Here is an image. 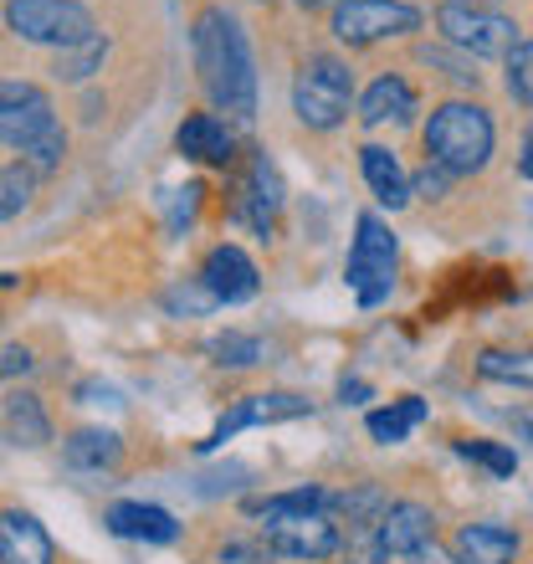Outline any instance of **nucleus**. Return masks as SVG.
Masks as SVG:
<instances>
[{
  "mask_svg": "<svg viewBox=\"0 0 533 564\" xmlns=\"http://www.w3.org/2000/svg\"><path fill=\"white\" fill-rule=\"evenodd\" d=\"M374 539H380L385 560H411L436 544V513L426 503H390L374 523Z\"/></svg>",
  "mask_w": 533,
  "mask_h": 564,
  "instance_id": "nucleus-13",
  "label": "nucleus"
},
{
  "mask_svg": "<svg viewBox=\"0 0 533 564\" xmlns=\"http://www.w3.org/2000/svg\"><path fill=\"white\" fill-rule=\"evenodd\" d=\"M477 375H482V380H498V386H529L533 390V349H519V355H508V349H482V355H477Z\"/></svg>",
  "mask_w": 533,
  "mask_h": 564,
  "instance_id": "nucleus-23",
  "label": "nucleus"
},
{
  "mask_svg": "<svg viewBox=\"0 0 533 564\" xmlns=\"http://www.w3.org/2000/svg\"><path fill=\"white\" fill-rule=\"evenodd\" d=\"M303 11H318V6H334V0H297Z\"/></svg>",
  "mask_w": 533,
  "mask_h": 564,
  "instance_id": "nucleus-38",
  "label": "nucleus"
},
{
  "mask_svg": "<svg viewBox=\"0 0 533 564\" xmlns=\"http://www.w3.org/2000/svg\"><path fill=\"white\" fill-rule=\"evenodd\" d=\"M328 31L344 46H374V42H390V36L421 31V11L411 0H339Z\"/></svg>",
  "mask_w": 533,
  "mask_h": 564,
  "instance_id": "nucleus-8",
  "label": "nucleus"
},
{
  "mask_svg": "<svg viewBox=\"0 0 533 564\" xmlns=\"http://www.w3.org/2000/svg\"><path fill=\"white\" fill-rule=\"evenodd\" d=\"M513 426H519V436H529V442H533V411H519V416H513Z\"/></svg>",
  "mask_w": 533,
  "mask_h": 564,
  "instance_id": "nucleus-36",
  "label": "nucleus"
},
{
  "mask_svg": "<svg viewBox=\"0 0 533 564\" xmlns=\"http://www.w3.org/2000/svg\"><path fill=\"white\" fill-rule=\"evenodd\" d=\"M395 231H390L374 210H365L355 221V247H349V262H344V278L355 288L359 308H380L395 288Z\"/></svg>",
  "mask_w": 533,
  "mask_h": 564,
  "instance_id": "nucleus-6",
  "label": "nucleus"
},
{
  "mask_svg": "<svg viewBox=\"0 0 533 564\" xmlns=\"http://www.w3.org/2000/svg\"><path fill=\"white\" fill-rule=\"evenodd\" d=\"M308 411H313V401H308V395H293V390H262V395H241V401L231 405L221 421H216V431H210L200 446L210 452V446H221L226 436H237V431H247V426L297 421V416H308Z\"/></svg>",
  "mask_w": 533,
  "mask_h": 564,
  "instance_id": "nucleus-11",
  "label": "nucleus"
},
{
  "mask_svg": "<svg viewBox=\"0 0 533 564\" xmlns=\"http://www.w3.org/2000/svg\"><path fill=\"white\" fill-rule=\"evenodd\" d=\"M415 564H452V560H442V554H436V544H431V550H421V554H411Z\"/></svg>",
  "mask_w": 533,
  "mask_h": 564,
  "instance_id": "nucleus-37",
  "label": "nucleus"
},
{
  "mask_svg": "<svg viewBox=\"0 0 533 564\" xmlns=\"http://www.w3.org/2000/svg\"><path fill=\"white\" fill-rule=\"evenodd\" d=\"M175 149L195 164H231L237 134H231V123L216 119V113H191V119L175 129Z\"/></svg>",
  "mask_w": 533,
  "mask_h": 564,
  "instance_id": "nucleus-15",
  "label": "nucleus"
},
{
  "mask_svg": "<svg viewBox=\"0 0 533 564\" xmlns=\"http://www.w3.org/2000/svg\"><path fill=\"white\" fill-rule=\"evenodd\" d=\"M262 544L278 560H328V554H339L344 534L339 523H334V513H324V508H313V513H272V519H262Z\"/></svg>",
  "mask_w": 533,
  "mask_h": 564,
  "instance_id": "nucleus-9",
  "label": "nucleus"
},
{
  "mask_svg": "<svg viewBox=\"0 0 533 564\" xmlns=\"http://www.w3.org/2000/svg\"><path fill=\"white\" fill-rule=\"evenodd\" d=\"M195 46V73H200V88L226 119L252 123L257 119V62H252V42H247V26L226 6H210V11L195 15L191 31Z\"/></svg>",
  "mask_w": 533,
  "mask_h": 564,
  "instance_id": "nucleus-1",
  "label": "nucleus"
},
{
  "mask_svg": "<svg viewBox=\"0 0 533 564\" xmlns=\"http://www.w3.org/2000/svg\"><path fill=\"white\" fill-rule=\"evenodd\" d=\"M104 523H108V534L133 539V544H175V534H180L175 513L160 503H113L104 513Z\"/></svg>",
  "mask_w": 533,
  "mask_h": 564,
  "instance_id": "nucleus-16",
  "label": "nucleus"
},
{
  "mask_svg": "<svg viewBox=\"0 0 533 564\" xmlns=\"http://www.w3.org/2000/svg\"><path fill=\"white\" fill-rule=\"evenodd\" d=\"M0 431H6L15 446H46L52 442V421H46L42 395L11 390V395L0 401Z\"/></svg>",
  "mask_w": 533,
  "mask_h": 564,
  "instance_id": "nucleus-19",
  "label": "nucleus"
},
{
  "mask_svg": "<svg viewBox=\"0 0 533 564\" xmlns=\"http://www.w3.org/2000/svg\"><path fill=\"white\" fill-rule=\"evenodd\" d=\"M359 170H365V180H370V191H374V200H380V206L400 210L405 200H411V180H405V170H400L395 149L365 144V149H359Z\"/></svg>",
  "mask_w": 533,
  "mask_h": 564,
  "instance_id": "nucleus-20",
  "label": "nucleus"
},
{
  "mask_svg": "<svg viewBox=\"0 0 533 564\" xmlns=\"http://www.w3.org/2000/svg\"><path fill=\"white\" fill-rule=\"evenodd\" d=\"M457 452L467 462H477V467H488L492 477H513L519 473V457H513V446L503 442H482V436H467V442H457Z\"/></svg>",
  "mask_w": 533,
  "mask_h": 564,
  "instance_id": "nucleus-27",
  "label": "nucleus"
},
{
  "mask_svg": "<svg viewBox=\"0 0 533 564\" xmlns=\"http://www.w3.org/2000/svg\"><path fill=\"white\" fill-rule=\"evenodd\" d=\"M278 210H282V180H278V170H272V160H266V154H252L231 216H237V221H247L257 237L266 241L272 231H278Z\"/></svg>",
  "mask_w": 533,
  "mask_h": 564,
  "instance_id": "nucleus-12",
  "label": "nucleus"
},
{
  "mask_svg": "<svg viewBox=\"0 0 533 564\" xmlns=\"http://www.w3.org/2000/svg\"><path fill=\"white\" fill-rule=\"evenodd\" d=\"M119 457H123V442H119V431H108V426H83V431H73V436L62 442V462L77 467V473H104V467H119Z\"/></svg>",
  "mask_w": 533,
  "mask_h": 564,
  "instance_id": "nucleus-21",
  "label": "nucleus"
},
{
  "mask_svg": "<svg viewBox=\"0 0 533 564\" xmlns=\"http://www.w3.org/2000/svg\"><path fill=\"white\" fill-rule=\"evenodd\" d=\"M104 52H108L104 36H93V42L73 46V52H62V57H57V77H67V83H83V77H93L98 67H104Z\"/></svg>",
  "mask_w": 533,
  "mask_h": 564,
  "instance_id": "nucleus-28",
  "label": "nucleus"
},
{
  "mask_svg": "<svg viewBox=\"0 0 533 564\" xmlns=\"http://www.w3.org/2000/svg\"><path fill=\"white\" fill-rule=\"evenodd\" d=\"M349 98H355V73H349V62L344 57L318 52V57H308L303 67H297V77H293L297 123H308V129L328 134V129H339V123L349 119Z\"/></svg>",
  "mask_w": 533,
  "mask_h": 564,
  "instance_id": "nucleus-4",
  "label": "nucleus"
},
{
  "mask_svg": "<svg viewBox=\"0 0 533 564\" xmlns=\"http://www.w3.org/2000/svg\"><path fill=\"white\" fill-rule=\"evenodd\" d=\"M446 185H452V175H446L442 164H431V160H426V164H421V175L411 180V195H426V200H436V195H442Z\"/></svg>",
  "mask_w": 533,
  "mask_h": 564,
  "instance_id": "nucleus-31",
  "label": "nucleus"
},
{
  "mask_svg": "<svg viewBox=\"0 0 533 564\" xmlns=\"http://www.w3.org/2000/svg\"><path fill=\"white\" fill-rule=\"evenodd\" d=\"M492 139H498V129H492L488 108L482 104H442L431 108L426 129H421V144H426V160L442 164L446 175H477L482 164L492 160Z\"/></svg>",
  "mask_w": 533,
  "mask_h": 564,
  "instance_id": "nucleus-3",
  "label": "nucleus"
},
{
  "mask_svg": "<svg viewBox=\"0 0 533 564\" xmlns=\"http://www.w3.org/2000/svg\"><path fill=\"white\" fill-rule=\"evenodd\" d=\"M200 288L210 293V303H252L257 288H262V272H257V262L241 247H231V241H221V247H210L206 262H200Z\"/></svg>",
  "mask_w": 533,
  "mask_h": 564,
  "instance_id": "nucleus-10",
  "label": "nucleus"
},
{
  "mask_svg": "<svg viewBox=\"0 0 533 564\" xmlns=\"http://www.w3.org/2000/svg\"><path fill=\"white\" fill-rule=\"evenodd\" d=\"M6 26H11L21 42L57 46V52H73V46L98 36L93 11L83 0H6Z\"/></svg>",
  "mask_w": 533,
  "mask_h": 564,
  "instance_id": "nucleus-5",
  "label": "nucleus"
},
{
  "mask_svg": "<svg viewBox=\"0 0 533 564\" xmlns=\"http://www.w3.org/2000/svg\"><path fill=\"white\" fill-rule=\"evenodd\" d=\"M272 560H278V554L266 550L262 539H231L221 550V564H272Z\"/></svg>",
  "mask_w": 533,
  "mask_h": 564,
  "instance_id": "nucleus-30",
  "label": "nucleus"
},
{
  "mask_svg": "<svg viewBox=\"0 0 533 564\" xmlns=\"http://www.w3.org/2000/svg\"><path fill=\"white\" fill-rule=\"evenodd\" d=\"M365 395H370V386H365V380H344V386H339V401H365Z\"/></svg>",
  "mask_w": 533,
  "mask_h": 564,
  "instance_id": "nucleus-34",
  "label": "nucleus"
},
{
  "mask_svg": "<svg viewBox=\"0 0 533 564\" xmlns=\"http://www.w3.org/2000/svg\"><path fill=\"white\" fill-rule=\"evenodd\" d=\"M36 370V359H31V349H21V344H11V349H0V380H11V375H31Z\"/></svg>",
  "mask_w": 533,
  "mask_h": 564,
  "instance_id": "nucleus-33",
  "label": "nucleus"
},
{
  "mask_svg": "<svg viewBox=\"0 0 533 564\" xmlns=\"http://www.w3.org/2000/svg\"><path fill=\"white\" fill-rule=\"evenodd\" d=\"M519 175H523V180H533V139L523 144V154H519Z\"/></svg>",
  "mask_w": 533,
  "mask_h": 564,
  "instance_id": "nucleus-35",
  "label": "nucleus"
},
{
  "mask_svg": "<svg viewBox=\"0 0 533 564\" xmlns=\"http://www.w3.org/2000/svg\"><path fill=\"white\" fill-rule=\"evenodd\" d=\"M210 359L221 365V370H252V365H262V339H252V334H216L210 339Z\"/></svg>",
  "mask_w": 533,
  "mask_h": 564,
  "instance_id": "nucleus-26",
  "label": "nucleus"
},
{
  "mask_svg": "<svg viewBox=\"0 0 533 564\" xmlns=\"http://www.w3.org/2000/svg\"><path fill=\"white\" fill-rule=\"evenodd\" d=\"M421 421H426V401H421V395H400V401L370 411V416H365V426H370L374 442L390 446V442H405V436H411Z\"/></svg>",
  "mask_w": 533,
  "mask_h": 564,
  "instance_id": "nucleus-22",
  "label": "nucleus"
},
{
  "mask_svg": "<svg viewBox=\"0 0 533 564\" xmlns=\"http://www.w3.org/2000/svg\"><path fill=\"white\" fill-rule=\"evenodd\" d=\"M195 206H200V185H185V191H175V206H170V226H191L195 221Z\"/></svg>",
  "mask_w": 533,
  "mask_h": 564,
  "instance_id": "nucleus-32",
  "label": "nucleus"
},
{
  "mask_svg": "<svg viewBox=\"0 0 533 564\" xmlns=\"http://www.w3.org/2000/svg\"><path fill=\"white\" fill-rule=\"evenodd\" d=\"M503 62H508V93L519 104H533V42H519Z\"/></svg>",
  "mask_w": 533,
  "mask_h": 564,
  "instance_id": "nucleus-29",
  "label": "nucleus"
},
{
  "mask_svg": "<svg viewBox=\"0 0 533 564\" xmlns=\"http://www.w3.org/2000/svg\"><path fill=\"white\" fill-rule=\"evenodd\" d=\"M0 144L15 149L36 175H52L67 160V134L46 88L21 83V77H0Z\"/></svg>",
  "mask_w": 533,
  "mask_h": 564,
  "instance_id": "nucleus-2",
  "label": "nucleus"
},
{
  "mask_svg": "<svg viewBox=\"0 0 533 564\" xmlns=\"http://www.w3.org/2000/svg\"><path fill=\"white\" fill-rule=\"evenodd\" d=\"M359 119L370 123V129H380V123H411L415 119V88L400 73L374 77L370 93L359 98Z\"/></svg>",
  "mask_w": 533,
  "mask_h": 564,
  "instance_id": "nucleus-18",
  "label": "nucleus"
},
{
  "mask_svg": "<svg viewBox=\"0 0 533 564\" xmlns=\"http://www.w3.org/2000/svg\"><path fill=\"white\" fill-rule=\"evenodd\" d=\"M31 195H36V170L26 160L0 164V221H15L31 206Z\"/></svg>",
  "mask_w": 533,
  "mask_h": 564,
  "instance_id": "nucleus-24",
  "label": "nucleus"
},
{
  "mask_svg": "<svg viewBox=\"0 0 533 564\" xmlns=\"http://www.w3.org/2000/svg\"><path fill=\"white\" fill-rule=\"evenodd\" d=\"M467 6H498V0H467Z\"/></svg>",
  "mask_w": 533,
  "mask_h": 564,
  "instance_id": "nucleus-39",
  "label": "nucleus"
},
{
  "mask_svg": "<svg viewBox=\"0 0 533 564\" xmlns=\"http://www.w3.org/2000/svg\"><path fill=\"white\" fill-rule=\"evenodd\" d=\"M0 564H57L52 534L31 519L26 508H6L0 513Z\"/></svg>",
  "mask_w": 533,
  "mask_h": 564,
  "instance_id": "nucleus-14",
  "label": "nucleus"
},
{
  "mask_svg": "<svg viewBox=\"0 0 533 564\" xmlns=\"http://www.w3.org/2000/svg\"><path fill=\"white\" fill-rule=\"evenodd\" d=\"M436 26L452 46H461L467 57H508L519 46V26L492 6H467V0H446L436 11Z\"/></svg>",
  "mask_w": 533,
  "mask_h": 564,
  "instance_id": "nucleus-7",
  "label": "nucleus"
},
{
  "mask_svg": "<svg viewBox=\"0 0 533 564\" xmlns=\"http://www.w3.org/2000/svg\"><path fill=\"white\" fill-rule=\"evenodd\" d=\"M247 508H252L257 519H272V513H313V508H324V513H328V492L324 488H287V492L252 498Z\"/></svg>",
  "mask_w": 533,
  "mask_h": 564,
  "instance_id": "nucleus-25",
  "label": "nucleus"
},
{
  "mask_svg": "<svg viewBox=\"0 0 533 564\" xmlns=\"http://www.w3.org/2000/svg\"><path fill=\"white\" fill-rule=\"evenodd\" d=\"M519 534L503 523H461L452 539V564H513Z\"/></svg>",
  "mask_w": 533,
  "mask_h": 564,
  "instance_id": "nucleus-17",
  "label": "nucleus"
}]
</instances>
